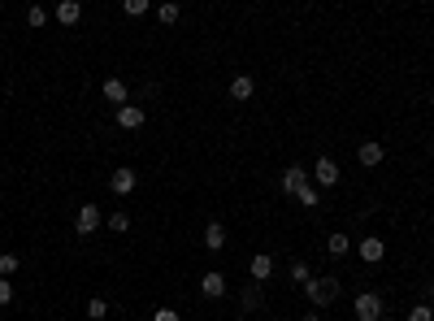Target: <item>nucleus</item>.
Segmentation results:
<instances>
[{"label":"nucleus","instance_id":"obj_1","mask_svg":"<svg viewBox=\"0 0 434 321\" xmlns=\"http://www.w3.org/2000/svg\"><path fill=\"white\" fill-rule=\"evenodd\" d=\"M304 295H309L313 309H330L339 300V278H309L304 282Z\"/></svg>","mask_w":434,"mask_h":321},{"label":"nucleus","instance_id":"obj_2","mask_svg":"<svg viewBox=\"0 0 434 321\" xmlns=\"http://www.w3.org/2000/svg\"><path fill=\"white\" fill-rule=\"evenodd\" d=\"M100 221H105V213L96 204H78V213H74V230L78 235H96V230H100Z\"/></svg>","mask_w":434,"mask_h":321},{"label":"nucleus","instance_id":"obj_3","mask_svg":"<svg viewBox=\"0 0 434 321\" xmlns=\"http://www.w3.org/2000/svg\"><path fill=\"white\" fill-rule=\"evenodd\" d=\"M343 178V174H339V160H330V156H321L317 160V165H313V187H321V191H326V187H334V183H339Z\"/></svg>","mask_w":434,"mask_h":321},{"label":"nucleus","instance_id":"obj_4","mask_svg":"<svg viewBox=\"0 0 434 321\" xmlns=\"http://www.w3.org/2000/svg\"><path fill=\"white\" fill-rule=\"evenodd\" d=\"M356 321H382V295L361 291L356 295Z\"/></svg>","mask_w":434,"mask_h":321},{"label":"nucleus","instance_id":"obj_5","mask_svg":"<svg viewBox=\"0 0 434 321\" xmlns=\"http://www.w3.org/2000/svg\"><path fill=\"white\" fill-rule=\"evenodd\" d=\"M135 183H139V178H135V169H131V165H118V169H114V178H109L114 196H131V191H135Z\"/></svg>","mask_w":434,"mask_h":321},{"label":"nucleus","instance_id":"obj_6","mask_svg":"<svg viewBox=\"0 0 434 321\" xmlns=\"http://www.w3.org/2000/svg\"><path fill=\"white\" fill-rule=\"evenodd\" d=\"M356 252H361V261H369V265H378V261H382V256H387V244H382V239H378V235H365Z\"/></svg>","mask_w":434,"mask_h":321},{"label":"nucleus","instance_id":"obj_7","mask_svg":"<svg viewBox=\"0 0 434 321\" xmlns=\"http://www.w3.org/2000/svg\"><path fill=\"white\" fill-rule=\"evenodd\" d=\"M143 118H148V113H143L139 104H122V109H118V126H122V131H139Z\"/></svg>","mask_w":434,"mask_h":321},{"label":"nucleus","instance_id":"obj_8","mask_svg":"<svg viewBox=\"0 0 434 321\" xmlns=\"http://www.w3.org/2000/svg\"><path fill=\"white\" fill-rule=\"evenodd\" d=\"M100 95H105V100L114 104V109H122V104H126V95H131V91H126V83H122V78H105Z\"/></svg>","mask_w":434,"mask_h":321},{"label":"nucleus","instance_id":"obj_9","mask_svg":"<svg viewBox=\"0 0 434 321\" xmlns=\"http://www.w3.org/2000/svg\"><path fill=\"white\" fill-rule=\"evenodd\" d=\"M304 183H309V169H300V165H287L282 169V191H287V196H296Z\"/></svg>","mask_w":434,"mask_h":321},{"label":"nucleus","instance_id":"obj_10","mask_svg":"<svg viewBox=\"0 0 434 321\" xmlns=\"http://www.w3.org/2000/svg\"><path fill=\"white\" fill-rule=\"evenodd\" d=\"M248 269H252V282H265L269 274H274V256H269V252H256Z\"/></svg>","mask_w":434,"mask_h":321},{"label":"nucleus","instance_id":"obj_11","mask_svg":"<svg viewBox=\"0 0 434 321\" xmlns=\"http://www.w3.org/2000/svg\"><path fill=\"white\" fill-rule=\"evenodd\" d=\"M78 18H83V5H78V0H61L57 5V22L61 26H78Z\"/></svg>","mask_w":434,"mask_h":321},{"label":"nucleus","instance_id":"obj_12","mask_svg":"<svg viewBox=\"0 0 434 321\" xmlns=\"http://www.w3.org/2000/svg\"><path fill=\"white\" fill-rule=\"evenodd\" d=\"M261 304H265V295H261V282H248V286H244V295H239V309H244V313H256Z\"/></svg>","mask_w":434,"mask_h":321},{"label":"nucleus","instance_id":"obj_13","mask_svg":"<svg viewBox=\"0 0 434 321\" xmlns=\"http://www.w3.org/2000/svg\"><path fill=\"white\" fill-rule=\"evenodd\" d=\"M382 156H387V152H382V143H374V139H369V143H361V152H356V160H361L365 169L382 165Z\"/></svg>","mask_w":434,"mask_h":321},{"label":"nucleus","instance_id":"obj_14","mask_svg":"<svg viewBox=\"0 0 434 321\" xmlns=\"http://www.w3.org/2000/svg\"><path fill=\"white\" fill-rule=\"evenodd\" d=\"M200 291H204L208 300H221V295H226V278H221L217 269H213V274H204V278H200Z\"/></svg>","mask_w":434,"mask_h":321},{"label":"nucleus","instance_id":"obj_15","mask_svg":"<svg viewBox=\"0 0 434 321\" xmlns=\"http://www.w3.org/2000/svg\"><path fill=\"white\" fill-rule=\"evenodd\" d=\"M252 91H256V83H252L248 74L230 78V100H239V104H244V100H252Z\"/></svg>","mask_w":434,"mask_h":321},{"label":"nucleus","instance_id":"obj_16","mask_svg":"<svg viewBox=\"0 0 434 321\" xmlns=\"http://www.w3.org/2000/svg\"><path fill=\"white\" fill-rule=\"evenodd\" d=\"M204 248H226V226H221V221H208L204 226Z\"/></svg>","mask_w":434,"mask_h":321},{"label":"nucleus","instance_id":"obj_17","mask_svg":"<svg viewBox=\"0 0 434 321\" xmlns=\"http://www.w3.org/2000/svg\"><path fill=\"white\" fill-rule=\"evenodd\" d=\"M296 200H300L304 208H317V200H321V187H313V183H304V187L296 191Z\"/></svg>","mask_w":434,"mask_h":321},{"label":"nucleus","instance_id":"obj_18","mask_svg":"<svg viewBox=\"0 0 434 321\" xmlns=\"http://www.w3.org/2000/svg\"><path fill=\"white\" fill-rule=\"evenodd\" d=\"M326 248H330V256H343V252H347V248H352V239H347V235H343V230H334V235H330V239H326Z\"/></svg>","mask_w":434,"mask_h":321},{"label":"nucleus","instance_id":"obj_19","mask_svg":"<svg viewBox=\"0 0 434 321\" xmlns=\"http://www.w3.org/2000/svg\"><path fill=\"white\" fill-rule=\"evenodd\" d=\"M18 269H22V261H18L13 252H5V256H0V278H13Z\"/></svg>","mask_w":434,"mask_h":321},{"label":"nucleus","instance_id":"obj_20","mask_svg":"<svg viewBox=\"0 0 434 321\" xmlns=\"http://www.w3.org/2000/svg\"><path fill=\"white\" fill-rule=\"evenodd\" d=\"M87 317H91V321H105V317H109V300H100V295L87 300Z\"/></svg>","mask_w":434,"mask_h":321},{"label":"nucleus","instance_id":"obj_21","mask_svg":"<svg viewBox=\"0 0 434 321\" xmlns=\"http://www.w3.org/2000/svg\"><path fill=\"white\" fill-rule=\"evenodd\" d=\"M156 18H161V22H165V26H174V22H179V18H183V13H179V5H174V0H165V5H161V9H156Z\"/></svg>","mask_w":434,"mask_h":321},{"label":"nucleus","instance_id":"obj_22","mask_svg":"<svg viewBox=\"0 0 434 321\" xmlns=\"http://www.w3.org/2000/svg\"><path fill=\"white\" fill-rule=\"evenodd\" d=\"M122 9L131 13V18H143V13H148V0H122Z\"/></svg>","mask_w":434,"mask_h":321},{"label":"nucleus","instance_id":"obj_23","mask_svg":"<svg viewBox=\"0 0 434 321\" xmlns=\"http://www.w3.org/2000/svg\"><path fill=\"white\" fill-rule=\"evenodd\" d=\"M408 321H434V309H430V304H413Z\"/></svg>","mask_w":434,"mask_h":321},{"label":"nucleus","instance_id":"obj_24","mask_svg":"<svg viewBox=\"0 0 434 321\" xmlns=\"http://www.w3.org/2000/svg\"><path fill=\"white\" fill-rule=\"evenodd\" d=\"M109 230H114V235L131 230V217H126V213H114V217H109Z\"/></svg>","mask_w":434,"mask_h":321},{"label":"nucleus","instance_id":"obj_25","mask_svg":"<svg viewBox=\"0 0 434 321\" xmlns=\"http://www.w3.org/2000/svg\"><path fill=\"white\" fill-rule=\"evenodd\" d=\"M9 304H13V282L0 278V309H9Z\"/></svg>","mask_w":434,"mask_h":321},{"label":"nucleus","instance_id":"obj_26","mask_svg":"<svg viewBox=\"0 0 434 321\" xmlns=\"http://www.w3.org/2000/svg\"><path fill=\"white\" fill-rule=\"evenodd\" d=\"M44 22H48V13H44L39 5H35V9H30V13H26V26H44Z\"/></svg>","mask_w":434,"mask_h":321},{"label":"nucleus","instance_id":"obj_27","mask_svg":"<svg viewBox=\"0 0 434 321\" xmlns=\"http://www.w3.org/2000/svg\"><path fill=\"white\" fill-rule=\"evenodd\" d=\"M291 278H296V282H309L313 274H309V265H304V261H296V265H291Z\"/></svg>","mask_w":434,"mask_h":321},{"label":"nucleus","instance_id":"obj_28","mask_svg":"<svg viewBox=\"0 0 434 321\" xmlns=\"http://www.w3.org/2000/svg\"><path fill=\"white\" fill-rule=\"evenodd\" d=\"M152 321H183V317L174 313V309H156V313H152Z\"/></svg>","mask_w":434,"mask_h":321},{"label":"nucleus","instance_id":"obj_29","mask_svg":"<svg viewBox=\"0 0 434 321\" xmlns=\"http://www.w3.org/2000/svg\"><path fill=\"white\" fill-rule=\"evenodd\" d=\"M300 321H321V317H317V313H304V317H300Z\"/></svg>","mask_w":434,"mask_h":321},{"label":"nucleus","instance_id":"obj_30","mask_svg":"<svg viewBox=\"0 0 434 321\" xmlns=\"http://www.w3.org/2000/svg\"><path fill=\"white\" fill-rule=\"evenodd\" d=\"M105 321H109V317H105Z\"/></svg>","mask_w":434,"mask_h":321}]
</instances>
